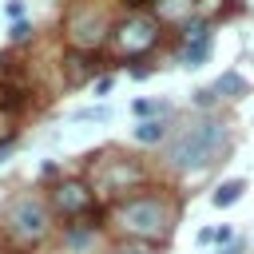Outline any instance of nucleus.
Segmentation results:
<instances>
[{"label": "nucleus", "instance_id": "f257e3e1", "mask_svg": "<svg viewBox=\"0 0 254 254\" xmlns=\"http://www.w3.org/2000/svg\"><path fill=\"white\" fill-rule=\"evenodd\" d=\"M226 147H230L226 123H218V119H198V123L183 127V131L171 139L167 159H171V167L198 175V171H206L210 163H218V155H222Z\"/></svg>", "mask_w": 254, "mask_h": 254}, {"label": "nucleus", "instance_id": "f03ea898", "mask_svg": "<svg viewBox=\"0 0 254 254\" xmlns=\"http://www.w3.org/2000/svg\"><path fill=\"white\" fill-rule=\"evenodd\" d=\"M119 226L127 234H139V238H159L171 226V210L159 198H131L119 206Z\"/></svg>", "mask_w": 254, "mask_h": 254}, {"label": "nucleus", "instance_id": "7ed1b4c3", "mask_svg": "<svg viewBox=\"0 0 254 254\" xmlns=\"http://www.w3.org/2000/svg\"><path fill=\"white\" fill-rule=\"evenodd\" d=\"M8 230H12L20 242L44 238V230H48V210H44V202L32 198V194H20V198L8 206Z\"/></svg>", "mask_w": 254, "mask_h": 254}, {"label": "nucleus", "instance_id": "20e7f679", "mask_svg": "<svg viewBox=\"0 0 254 254\" xmlns=\"http://www.w3.org/2000/svg\"><path fill=\"white\" fill-rule=\"evenodd\" d=\"M115 40H119V48H123L127 56L147 52V48L159 40V24H155V20H147V16H131V20H123V24H119Z\"/></svg>", "mask_w": 254, "mask_h": 254}, {"label": "nucleus", "instance_id": "39448f33", "mask_svg": "<svg viewBox=\"0 0 254 254\" xmlns=\"http://www.w3.org/2000/svg\"><path fill=\"white\" fill-rule=\"evenodd\" d=\"M56 206H60L64 214H79V210L91 206V190H87L83 183H60V187H56Z\"/></svg>", "mask_w": 254, "mask_h": 254}, {"label": "nucleus", "instance_id": "423d86ee", "mask_svg": "<svg viewBox=\"0 0 254 254\" xmlns=\"http://www.w3.org/2000/svg\"><path fill=\"white\" fill-rule=\"evenodd\" d=\"M242 194H246V179H226V183H218V187H214L210 202H214L218 210H226V206H234Z\"/></svg>", "mask_w": 254, "mask_h": 254}, {"label": "nucleus", "instance_id": "0eeeda50", "mask_svg": "<svg viewBox=\"0 0 254 254\" xmlns=\"http://www.w3.org/2000/svg\"><path fill=\"white\" fill-rule=\"evenodd\" d=\"M214 95H226V99H242V95H246V79H242L238 71H222V75L214 79Z\"/></svg>", "mask_w": 254, "mask_h": 254}, {"label": "nucleus", "instance_id": "6e6552de", "mask_svg": "<svg viewBox=\"0 0 254 254\" xmlns=\"http://www.w3.org/2000/svg\"><path fill=\"white\" fill-rule=\"evenodd\" d=\"M71 40L79 44V48H91V44H99L103 40V32H99V20L91 24V20H71Z\"/></svg>", "mask_w": 254, "mask_h": 254}, {"label": "nucleus", "instance_id": "1a4fd4ad", "mask_svg": "<svg viewBox=\"0 0 254 254\" xmlns=\"http://www.w3.org/2000/svg\"><path fill=\"white\" fill-rule=\"evenodd\" d=\"M210 56V36L202 40H187V52H183V67H202Z\"/></svg>", "mask_w": 254, "mask_h": 254}, {"label": "nucleus", "instance_id": "9d476101", "mask_svg": "<svg viewBox=\"0 0 254 254\" xmlns=\"http://www.w3.org/2000/svg\"><path fill=\"white\" fill-rule=\"evenodd\" d=\"M67 119H71V123H111V107H103V103H95V107H79V111H71Z\"/></svg>", "mask_w": 254, "mask_h": 254}, {"label": "nucleus", "instance_id": "9b49d317", "mask_svg": "<svg viewBox=\"0 0 254 254\" xmlns=\"http://www.w3.org/2000/svg\"><path fill=\"white\" fill-rule=\"evenodd\" d=\"M163 131H167V127H163L159 119H143V123L135 127V143H159Z\"/></svg>", "mask_w": 254, "mask_h": 254}, {"label": "nucleus", "instance_id": "f8f14e48", "mask_svg": "<svg viewBox=\"0 0 254 254\" xmlns=\"http://www.w3.org/2000/svg\"><path fill=\"white\" fill-rule=\"evenodd\" d=\"M131 111H135V115H155V111H163V103H159V99H139Z\"/></svg>", "mask_w": 254, "mask_h": 254}, {"label": "nucleus", "instance_id": "ddd939ff", "mask_svg": "<svg viewBox=\"0 0 254 254\" xmlns=\"http://www.w3.org/2000/svg\"><path fill=\"white\" fill-rule=\"evenodd\" d=\"M230 238H234V230H230V226H218V234H214V242H218V246H226Z\"/></svg>", "mask_w": 254, "mask_h": 254}, {"label": "nucleus", "instance_id": "4468645a", "mask_svg": "<svg viewBox=\"0 0 254 254\" xmlns=\"http://www.w3.org/2000/svg\"><path fill=\"white\" fill-rule=\"evenodd\" d=\"M28 32H32V28H28V24H24V20H16V28H12V40H24V36H28Z\"/></svg>", "mask_w": 254, "mask_h": 254}, {"label": "nucleus", "instance_id": "2eb2a0df", "mask_svg": "<svg viewBox=\"0 0 254 254\" xmlns=\"http://www.w3.org/2000/svg\"><path fill=\"white\" fill-rule=\"evenodd\" d=\"M8 16H16V20H20V16H24V4H20V0H12V4H8Z\"/></svg>", "mask_w": 254, "mask_h": 254}, {"label": "nucleus", "instance_id": "dca6fc26", "mask_svg": "<svg viewBox=\"0 0 254 254\" xmlns=\"http://www.w3.org/2000/svg\"><path fill=\"white\" fill-rule=\"evenodd\" d=\"M214 234H218V230H210V226H206V230H198V242L206 246V242H214Z\"/></svg>", "mask_w": 254, "mask_h": 254}, {"label": "nucleus", "instance_id": "f3484780", "mask_svg": "<svg viewBox=\"0 0 254 254\" xmlns=\"http://www.w3.org/2000/svg\"><path fill=\"white\" fill-rule=\"evenodd\" d=\"M119 254H151V250H143V246H127V250H119Z\"/></svg>", "mask_w": 254, "mask_h": 254}]
</instances>
